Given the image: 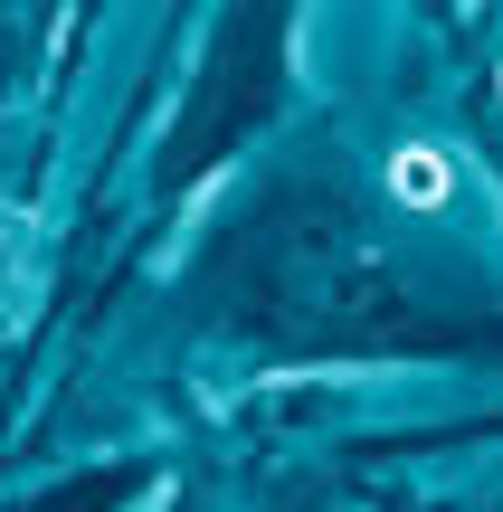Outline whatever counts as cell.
<instances>
[{"mask_svg": "<svg viewBox=\"0 0 503 512\" xmlns=\"http://www.w3.org/2000/svg\"><path fill=\"white\" fill-rule=\"evenodd\" d=\"M390 181H399V200H418V209H437V200H447V162H437V152H399V162H390Z\"/></svg>", "mask_w": 503, "mask_h": 512, "instance_id": "cell-1", "label": "cell"}]
</instances>
